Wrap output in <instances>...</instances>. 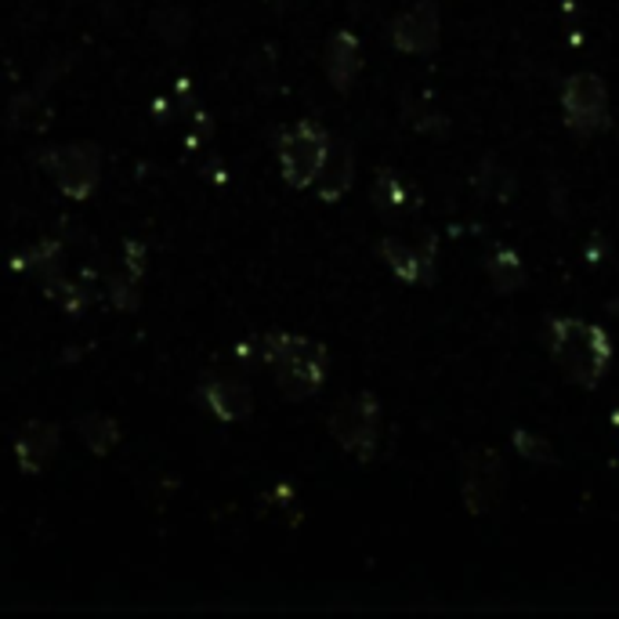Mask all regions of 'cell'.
I'll list each match as a JSON object with an SVG mask.
<instances>
[{
  "instance_id": "cell-12",
  "label": "cell",
  "mask_w": 619,
  "mask_h": 619,
  "mask_svg": "<svg viewBox=\"0 0 619 619\" xmlns=\"http://www.w3.org/2000/svg\"><path fill=\"white\" fill-rule=\"evenodd\" d=\"M323 69H326V80L334 83V91L348 95L355 88L358 73H363V45H358V37L348 30H337L330 37L323 48Z\"/></svg>"
},
{
  "instance_id": "cell-8",
  "label": "cell",
  "mask_w": 619,
  "mask_h": 619,
  "mask_svg": "<svg viewBox=\"0 0 619 619\" xmlns=\"http://www.w3.org/2000/svg\"><path fill=\"white\" fill-rule=\"evenodd\" d=\"M381 262L392 268V276L413 286H428L435 283L439 272V243L431 233H424V243H406V239H381L377 243Z\"/></svg>"
},
{
  "instance_id": "cell-6",
  "label": "cell",
  "mask_w": 619,
  "mask_h": 619,
  "mask_svg": "<svg viewBox=\"0 0 619 619\" xmlns=\"http://www.w3.org/2000/svg\"><path fill=\"white\" fill-rule=\"evenodd\" d=\"M508 493V468L493 445H471L460 460V497L468 514H489Z\"/></svg>"
},
{
  "instance_id": "cell-16",
  "label": "cell",
  "mask_w": 619,
  "mask_h": 619,
  "mask_svg": "<svg viewBox=\"0 0 619 619\" xmlns=\"http://www.w3.org/2000/svg\"><path fill=\"white\" fill-rule=\"evenodd\" d=\"M8 120L22 127V131H45V127L51 124V106L48 98L40 95H19L16 102H11L8 109Z\"/></svg>"
},
{
  "instance_id": "cell-19",
  "label": "cell",
  "mask_w": 619,
  "mask_h": 619,
  "mask_svg": "<svg viewBox=\"0 0 619 619\" xmlns=\"http://www.w3.org/2000/svg\"><path fill=\"white\" fill-rule=\"evenodd\" d=\"M153 26H156V33L164 37V45H175L178 48L193 33V16L185 8H164L160 16L153 19Z\"/></svg>"
},
{
  "instance_id": "cell-1",
  "label": "cell",
  "mask_w": 619,
  "mask_h": 619,
  "mask_svg": "<svg viewBox=\"0 0 619 619\" xmlns=\"http://www.w3.org/2000/svg\"><path fill=\"white\" fill-rule=\"evenodd\" d=\"M547 348H551L554 366L566 373L576 387H595L612 366V337L601 326L576 320V315H558L547 323Z\"/></svg>"
},
{
  "instance_id": "cell-15",
  "label": "cell",
  "mask_w": 619,
  "mask_h": 619,
  "mask_svg": "<svg viewBox=\"0 0 619 619\" xmlns=\"http://www.w3.org/2000/svg\"><path fill=\"white\" fill-rule=\"evenodd\" d=\"M77 431H80L83 445H88V450H91L95 456H106V453H112V450L120 445V424L112 421V416H106V413H88V416H80Z\"/></svg>"
},
{
  "instance_id": "cell-17",
  "label": "cell",
  "mask_w": 619,
  "mask_h": 619,
  "mask_svg": "<svg viewBox=\"0 0 619 619\" xmlns=\"http://www.w3.org/2000/svg\"><path fill=\"white\" fill-rule=\"evenodd\" d=\"M373 204H377L381 210H402L410 204V193H406V185H402V178L395 175V170H387L381 167L377 170V178H373Z\"/></svg>"
},
{
  "instance_id": "cell-9",
  "label": "cell",
  "mask_w": 619,
  "mask_h": 619,
  "mask_svg": "<svg viewBox=\"0 0 619 619\" xmlns=\"http://www.w3.org/2000/svg\"><path fill=\"white\" fill-rule=\"evenodd\" d=\"M439 37H442V16L435 0H416L413 8H406L387 26V40L402 55H431L439 48Z\"/></svg>"
},
{
  "instance_id": "cell-11",
  "label": "cell",
  "mask_w": 619,
  "mask_h": 619,
  "mask_svg": "<svg viewBox=\"0 0 619 619\" xmlns=\"http://www.w3.org/2000/svg\"><path fill=\"white\" fill-rule=\"evenodd\" d=\"M62 431L55 421H30L16 439V460L26 474H45L51 460L59 456Z\"/></svg>"
},
{
  "instance_id": "cell-18",
  "label": "cell",
  "mask_w": 619,
  "mask_h": 619,
  "mask_svg": "<svg viewBox=\"0 0 619 619\" xmlns=\"http://www.w3.org/2000/svg\"><path fill=\"white\" fill-rule=\"evenodd\" d=\"M511 445H514V453L529 460V464H558V453H554V445L547 442L543 435H537V431H529V428H518L514 435H511Z\"/></svg>"
},
{
  "instance_id": "cell-2",
  "label": "cell",
  "mask_w": 619,
  "mask_h": 619,
  "mask_svg": "<svg viewBox=\"0 0 619 619\" xmlns=\"http://www.w3.org/2000/svg\"><path fill=\"white\" fill-rule=\"evenodd\" d=\"M262 358L272 370V381H276L279 395L291 402H305L312 395H320V387L326 384L330 373V352L320 341L301 337V334H265L262 341Z\"/></svg>"
},
{
  "instance_id": "cell-3",
  "label": "cell",
  "mask_w": 619,
  "mask_h": 619,
  "mask_svg": "<svg viewBox=\"0 0 619 619\" xmlns=\"http://www.w3.org/2000/svg\"><path fill=\"white\" fill-rule=\"evenodd\" d=\"M381 402L373 392H355L348 399H341L334 413H330V439L348 456L355 460H373L377 456V445H381Z\"/></svg>"
},
{
  "instance_id": "cell-14",
  "label": "cell",
  "mask_w": 619,
  "mask_h": 619,
  "mask_svg": "<svg viewBox=\"0 0 619 619\" xmlns=\"http://www.w3.org/2000/svg\"><path fill=\"white\" fill-rule=\"evenodd\" d=\"M485 272H489V283H493L497 294H518L529 283V272L522 265V257H518L511 247H493V250H489Z\"/></svg>"
},
{
  "instance_id": "cell-4",
  "label": "cell",
  "mask_w": 619,
  "mask_h": 619,
  "mask_svg": "<svg viewBox=\"0 0 619 619\" xmlns=\"http://www.w3.org/2000/svg\"><path fill=\"white\" fill-rule=\"evenodd\" d=\"M330 141L334 138H330L326 127L315 120H301L279 135V146H276L279 175L291 189H312V181L320 175V167L330 153Z\"/></svg>"
},
{
  "instance_id": "cell-5",
  "label": "cell",
  "mask_w": 619,
  "mask_h": 619,
  "mask_svg": "<svg viewBox=\"0 0 619 619\" xmlns=\"http://www.w3.org/2000/svg\"><path fill=\"white\" fill-rule=\"evenodd\" d=\"M37 164L69 199H88L102 181V149L95 141H69L59 149L37 153Z\"/></svg>"
},
{
  "instance_id": "cell-13",
  "label": "cell",
  "mask_w": 619,
  "mask_h": 619,
  "mask_svg": "<svg viewBox=\"0 0 619 619\" xmlns=\"http://www.w3.org/2000/svg\"><path fill=\"white\" fill-rule=\"evenodd\" d=\"M355 185V149L348 141H330V153L315 175L312 189L320 193V199L326 204H337L341 196H348Z\"/></svg>"
},
{
  "instance_id": "cell-7",
  "label": "cell",
  "mask_w": 619,
  "mask_h": 619,
  "mask_svg": "<svg viewBox=\"0 0 619 619\" xmlns=\"http://www.w3.org/2000/svg\"><path fill=\"white\" fill-rule=\"evenodd\" d=\"M561 117L580 138H595L609 127V88L598 73H572L561 88Z\"/></svg>"
},
{
  "instance_id": "cell-10",
  "label": "cell",
  "mask_w": 619,
  "mask_h": 619,
  "mask_svg": "<svg viewBox=\"0 0 619 619\" xmlns=\"http://www.w3.org/2000/svg\"><path fill=\"white\" fill-rule=\"evenodd\" d=\"M199 399L218 421H247L254 413V387L239 373H210L199 384Z\"/></svg>"
}]
</instances>
